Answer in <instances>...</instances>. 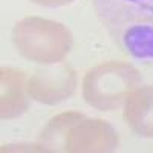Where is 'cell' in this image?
<instances>
[{
    "label": "cell",
    "mask_w": 153,
    "mask_h": 153,
    "mask_svg": "<svg viewBox=\"0 0 153 153\" xmlns=\"http://www.w3.org/2000/svg\"><path fill=\"white\" fill-rule=\"evenodd\" d=\"M12 43L23 58L40 65H52L69 54L72 34L58 22L43 17H25L12 29Z\"/></svg>",
    "instance_id": "7a4b0ae2"
},
{
    "label": "cell",
    "mask_w": 153,
    "mask_h": 153,
    "mask_svg": "<svg viewBox=\"0 0 153 153\" xmlns=\"http://www.w3.org/2000/svg\"><path fill=\"white\" fill-rule=\"evenodd\" d=\"M124 121L133 133L153 138V86L138 87L124 101Z\"/></svg>",
    "instance_id": "52a82bcc"
},
{
    "label": "cell",
    "mask_w": 153,
    "mask_h": 153,
    "mask_svg": "<svg viewBox=\"0 0 153 153\" xmlns=\"http://www.w3.org/2000/svg\"><path fill=\"white\" fill-rule=\"evenodd\" d=\"M118 133L100 118H83L68 133L65 152L69 153H107L118 147Z\"/></svg>",
    "instance_id": "5b68a950"
},
{
    "label": "cell",
    "mask_w": 153,
    "mask_h": 153,
    "mask_svg": "<svg viewBox=\"0 0 153 153\" xmlns=\"http://www.w3.org/2000/svg\"><path fill=\"white\" fill-rule=\"evenodd\" d=\"M26 75L22 69H0V117L2 120L19 118L28 110Z\"/></svg>",
    "instance_id": "8992f818"
},
{
    "label": "cell",
    "mask_w": 153,
    "mask_h": 153,
    "mask_svg": "<svg viewBox=\"0 0 153 153\" xmlns=\"http://www.w3.org/2000/svg\"><path fill=\"white\" fill-rule=\"evenodd\" d=\"M31 2L35 5H40V6H46V8H58V6L72 3L74 0H31Z\"/></svg>",
    "instance_id": "9c48e42d"
},
{
    "label": "cell",
    "mask_w": 153,
    "mask_h": 153,
    "mask_svg": "<svg viewBox=\"0 0 153 153\" xmlns=\"http://www.w3.org/2000/svg\"><path fill=\"white\" fill-rule=\"evenodd\" d=\"M94 9L124 54L153 65V0H94Z\"/></svg>",
    "instance_id": "6da1fadb"
},
{
    "label": "cell",
    "mask_w": 153,
    "mask_h": 153,
    "mask_svg": "<svg viewBox=\"0 0 153 153\" xmlns=\"http://www.w3.org/2000/svg\"><path fill=\"white\" fill-rule=\"evenodd\" d=\"M141 81V74L135 66L124 61H106L86 72L83 98L97 110H117Z\"/></svg>",
    "instance_id": "3957f363"
},
{
    "label": "cell",
    "mask_w": 153,
    "mask_h": 153,
    "mask_svg": "<svg viewBox=\"0 0 153 153\" xmlns=\"http://www.w3.org/2000/svg\"><path fill=\"white\" fill-rule=\"evenodd\" d=\"M84 118L80 112H65L54 117L43 129L38 144L45 152H65V144L68 133L72 127Z\"/></svg>",
    "instance_id": "ba28073f"
},
{
    "label": "cell",
    "mask_w": 153,
    "mask_h": 153,
    "mask_svg": "<svg viewBox=\"0 0 153 153\" xmlns=\"http://www.w3.org/2000/svg\"><path fill=\"white\" fill-rule=\"evenodd\" d=\"M76 84L78 78L75 69L66 61H58L37 69L28 80L26 89L31 100L46 106H55L75 94Z\"/></svg>",
    "instance_id": "277c9868"
}]
</instances>
